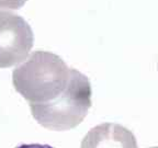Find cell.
<instances>
[{"mask_svg":"<svg viewBox=\"0 0 158 148\" xmlns=\"http://www.w3.org/2000/svg\"><path fill=\"white\" fill-rule=\"evenodd\" d=\"M72 68L58 55L36 51L12 72L15 89L30 103L51 102L67 88Z\"/></svg>","mask_w":158,"mask_h":148,"instance_id":"cell-1","label":"cell"},{"mask_svg":"<svg viewBox=\"0 0 158 148\" xmlns=\"http://www.w3.org/2000/svg\"><path fill=\"white\" fill-rule=\"evenodd\" d=\"M91 106V86L87 76L72 68L65 91L46 103H30L33 117L52 131H68L84 121Z\"/></svg>","mask_w":158,"mask_h":148,"instance_id":"cell-2","label":"cell"},{"mask_svg":"<svg viewBox=\"0 0 158 148\" xmlns=\"http://www.w3.org/2000/svg\"><path fill=\"white\" fill-rule=\"evenodd\" d=\"M33 42L32 29L21 15L0 11V68H9L24 62Z\"/></svg>","mask_w":158,"mask_h":148,"instance_id":"cell-3","label":"cell"},{"mask_svg":"<svg viewBox=\"0 0 158 148\" xmlns=\"http://www.w3.org/2000/svg\"><path fill=\"white\" fill-rule=\"evenodd\" d=\"M80 148H137V142L130 130L116 123H103L91 128Z\"/></svg>","mask_w":158,"mask_h":148,"instance_id":"cell-4","label":"cell"},{"mask_svg":"<svg viewBox=\"0 0 158 148\" xmlns=\"http://www.w3.org/2000/svg\"><path fill=\"white\" fill-rule=\"evenodd\" d=\"M27 0H0V11L18 10L25 5Z\"/></svg>","mask_w":158,"mask_h":148,"instance_id":"cell-5","label":"cell"},{"mask_svg":"<svg viewBox=\"0 0 158 148\" xmlns=\"http://www.w3.org/2000/svg\"><path fill=\"white\" fill-rule=\"evenodd\" d=\"M17 148H53L48 145H40V144H29V145H21Z\"/></svg>","mask_w":158,"mask_h":148,"instance_id":"cell-6","label":"cell"},{"mask_svg":"<svg viewBox=\"0 0 158 148\" xmlns=\"http://www.w3.org/2000/svg\"><path fill=\"white\" fill-rule=\"evenodd\" d=\"M152 148H158V147H152Z\"/></svg>","mask_w":158,"mask_h":148,"instance_id":"cell-7","label":"cell"}]
</instances>
